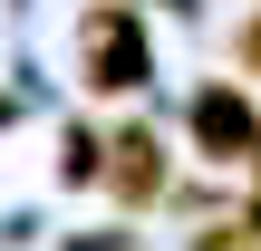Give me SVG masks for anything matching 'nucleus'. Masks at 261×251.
<instances>
[{"label": "nucleus", "mask_w": 261, "mask_h": 251, "mask_svg": "<svg viewBox=\"0 0 261 251\" xmlns=\"http://www.w3.org/2000/svg\"><path fill=\"white\" fill-rule=\"evenodd\" d=\"M242 58H252V68H261V19H252V29H242Z\"/></svg>", "instance_id": "39448f33"}, {"label": "nucleus", "mask_w": 261, "mask_h": 251, "mask_svg": "<svg viewBox=\"0 0 261 251\" xmlns=\"http://www.w3.org/2000/svg\"><path fill=\"white\" fill-rule=\"evenodd\" d=\"M194 251H252V242H242V232H213V242H194Z\"/></svg>", "instance_id": "20e7f679"}, {"label": "nucleus", "mask_w": 261, "mask_h": 251, "mask_svg": "<svg viewBox=\"0 0 261 251\" xmlns=\"http://www.w3.org/2000/svg\"><path fill=\"white\" fill-rule=\"evenodd\" d=\"M87 87H107V97L145 87V39H136L126 10H97V19H87Z\"/></svg>", "instance_id": "f257e3e1"}, {"label": "nucleus", "mask_w": 261, "mask_h": 251, "mask_svg": "<svg viewBox=\"0 0 261 251\" xmlns=\"http://www.w3.org/2000/svg\"><path fill=\"white\" fill-rule=\"evenodd\" d=\"M155 184H165V164H155V135H126V145H116V193H136V203H145Z\"/></svg>", "instance_id": "7ed1b4c3"}, {"label": "nucleus", "mask_w": 261, "mask_h": 251, "mask_svg": "<svg viewBox=\"0 0 261 251\" xmlns=\"http://www.w3.org/2000/svg\"><path fill=\"white\" fill-rule=\"evenodd\" d=\"M194 145H203L213 164H242V155L261 145L252 97H242V87H203V97H194Z\"/></svg>", "instance_id": "f03ea898"}]
</instances>
